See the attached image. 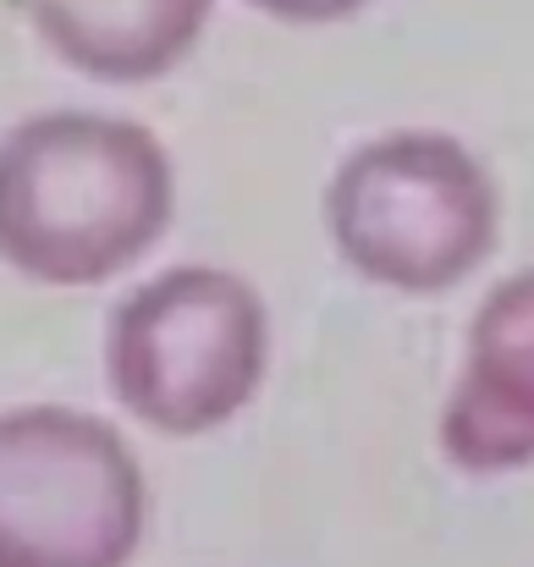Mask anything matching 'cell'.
Here are the masks:
<instances>
[{
  "mask_svg": "<svg viewBox=\"0 0 534 567\" xmlns=\"http://www.w3.org/2000/svg\"><path fill=\"white\" fill-rule=\"evenodd\" d=\"M177 215L166 144L111 111H39L0 133V265L39 287H105Z\"/></svg>",
  "mask_w": 534,
  "mask_h": 567,
  "instance_id": "cell-1",
  "label": "cell"
},
{
  "mask_svg": "<svg viewBox=\"0 0 534 567\" xmlns=\"http://www.w3.org/2000/svg\"><path fill=\"white\" fill-rule=\"evenodd\" d=\"M326 231L363 281L435 298L485 265L502 231V198L469 144L402 127L358 144L337 166Z\"/></svg>",
  "mask_w": 534,
  "mask_h": 567,
  "instance_id": "cell-2",
  "label": "cell"
},
{
  "mask_svg": "<svg viewBox=\"0 0 534 567\" xmlns=\"http://www.w3.org/2000/svg\"><path fill=\"white\" fill-rule=\"evenodd\" d=\"M265 298L215 265H177L127 292L105 326L111 396L155 435H209L265 385Z\"/></svg>",
  "mask_w": 534,
  "mask_h": 567,
  "instance_id": "cell-3",
  "label": "cell"
},
{
  "mask_svg": "<svg viewBox=\"0 0 534 567\" xmlns=\"http://www.w3.org/2000/svg\"><path fill=\"white\" fill-rule=\"evenodd\" d=\"M150 485L116 424L61 402L0 413V567H133Z\"/></svg>",
  "mask_w": 534,
  "mask_h": 567,
  "instance_id": "cell-4",
  "label": "cell"
},
{
  "mask_svg": "<svg viewBox=\"0 0 534 567\" xmlns=\"http://www.w3.org/2000/svg\"><path fill=\"white\" fill-rule=\"evenodd\" d=\"M441 452L480 480L534 463V270L507 276L474 309L463 370L441 408Z\"/></svg>",
  "mask_w": 534,
  "mask_h": 567,
  "instance_id": "cell-5",
  "label": "cell"
},
{
  "mask_svg": "<svg viewBox=\"0 0 534 567\" xmlns=\"http://www.w3.org/2000/svg\"><path fill=\"white\" fill-rule=\"evenodd\" d=\"M33 33L94 83H155L187 61L215 0H22Z\"/></svg>",
  "mask_w": 534,
  "mask_h": 567,
  "instance_id": "cell-6",
  "label": "cell"
},
{
  "mask_svg": "<svg viewBox=\"0 0 534 567\" xmlns=\"http://www.w3.org/2000/svg\"><path fill=\"white\" fill-rule=\"evenodd\" d=\"M248 6H259V11H265V17H276V22L320 28V22H342V17L363 11L369 0H248Z\"/></svg>",
  "mask_w": 534,
  "mask_h": 567,
  "instance_id": "cell-7",
  "label": "cell"
}]
</instances>
